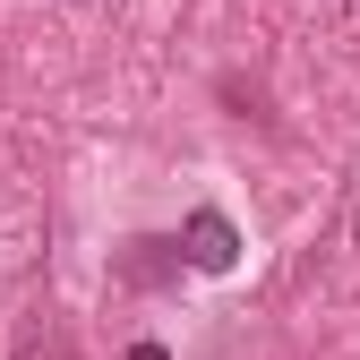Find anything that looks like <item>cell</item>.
I'll return each instance as SVG.
<instances>
[{
  "label": "cell",
  "mask_w": 360,
  "mask_h": 360,
  "mask_svg": "<svg viewBox=\"0 0 360 360\" xmlns=\"http://www.w3.org/2000/svg\"><path fill=\"white\" fill-rule=\"evenodd\" d=\"M180 266H189V257H180V240H163V232H138V240H129V249L112 257V275H120L129 292H163V283H180Z\"/></svg>",
  "instance_id": "6da1fadb"
},
{
  "label": "cell",
  "mask_w": 360,
  "mask_h": 360,
  "mask_svg": "<svg viewBox=\"0 0 360 360\" xmlns=\"http://www.w3.org/2000/svg\"><path fill=\"white\" fill-rule=\"evenodd\" d=\"M180 257H189L198 275H223V266L240 257V232H232V214H223V206H198L189 223H180Z\"/></svg>",
  "instance_id": "7a4b0ae2"
},
{
  "label": "cell",
  "mask_w": 360,
  "mask_h": 360,
  "mask_svg": "<svg viewBox=\"0 0 360 360\" xmlns=\"http://www.w3.org/2000/svg\"><path fill=\"white\" fill-rule=\"evenodd\" d=\"M129 360H172V352L163 343H129Z\"/></svg>",
  "instance_id": "3957f363"
}]
</instances>
